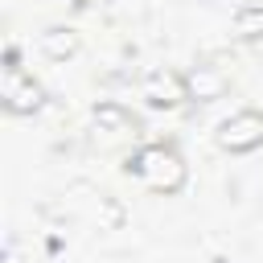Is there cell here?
<instances>
[{
	"label": "cell",
	"mask_w": 263,
	"mask_h": 263,
	"mask_svg": "<svg viewBox=\"0 0 263 263\" xmlns=\"http://www.w3.org/2000/svg\"><path fill=\"white\" fill-rule=\"evenodd\" d=\"M127 173L148 193H177L185 185V177H189L181 152L168 148V144H144V148H136V156L127 160Z\"/></svg>",
	"instance_id": "obj_1"
},
{
	"label": "cell",
	"mask_w": 263,
	"mask_h": 263,
	"mask_svg": "<svg viewBox=\"0 0 263 263\" xmlns=\"http://www.w3.org/2000/svg\"><path fill=\"white\" fill-rule=\"evenodd\" d=\"M0 99H4V107H8L12 115H33V111H41V103H45V90L16 66L12 53H8V66L0 70Z\"/></svg>",
	"instance_id": "obj_2"
},
{
	"label": "cell",
	"mask_w": 263,
	"mask_h": 263,
	"mask_svg": "<svg viewBox=\"0 0 263 263\" xmlns=\"http://www.w3.org/2000/svg\"><path fill=\"white\" fill-rule=\"evenodd\" d=\"M214 140L226 152H251V148L263 144V115L251 111V107H242V111H234V115H226L218 123V136Z\"/></svg>",
	"instance_id": "obj_3"
},
{
	"label": "cell",
	"mask_w": 263,
	"mask_h": 263,
	"mask_svg": "<svg viewBox=\"0 0 263 263\" xmlns=\"http://www.w3.org/2000/svg\"><path fill=\"white\" fill-rule=\"evenodd\" d=\"M140 90H144V99L152 107H181L189 99V82L181 74H173V70H152Z\"/></svg>",
	"instance_id": "obj_4"
},
{
	"label": "cell",
	"mask_w": 263,
	"mask_h": 263,
	"mask_svg": "<svg viewBox=\"0 0 263 263\" xmlns=\"http://www.w3.org/2000/svg\"><path fill=\"white\" fill-rule=\"evenodd\" d=\"M185 82H189V99H201V103H214L226 95V74L214 66H197Z\"/></svg>",
	"instance_id": "obj_5"
},
{
	"label": "cell",
	"mask_w": 263,
	"mask_h": 263,
	"mask_svg": "<svg viewBox=\"0 0 263 263\" xmlns=\"http://www.w3.org/2000/svg\"><path fill=\"white\" fill-rule=\"evenodd\" d=\"M78 45H82V37H78L74 29H66V25H53V29H45V33H41V53H45V58H53V62L74 58V53H78Z\"/></svg>",
	"instance_id": "obj_6"
},
{
	"label": "cell",
	"mask_w": 263,
	"mask_h": 263,
	"mask_svg": "<svg viewBox=\"0 0 263 263\" xmlns=\"http://www.w3.org/2000/svg\"><path fill=\"white\" fill-rule=\"evenodd\" d=\"M95 127H99V132H127L132 119H127V111H123L119 103H99V107H95Z\"/></svg>",
	"instance_id": "obj_7"
},
{
	"label": "cell",
	"mask_w": 263,
	"mask_h": 263,
	"mask_svg": "<svg viewBox=\"0 0 263 263\" xmlns=\"http://www.w3.org/2000/svg\"><path fill=\"white\" fill-rule=\"evenodd\" d=\"M234 33H238V37H259V33H263V8H259V4L238 8V16H234Z\"/></svg>",
	"instance_id": "obj_8"
},
{
	"label": "cell",
	"mask_w": 263,
	"mask_h": 263,
	"mask_svg": "<svg viewBox=\"0 0 263 263\" xmlns=\"http://www.w3.org/2000/svg\"><path fill=\"white\" fill-rule=\"evenodd\" d=\"M95 214H99V226H103V230H115V226L123 222V205H119L115 197H99V210H95Z\"/></svg>",
	"instance_id": "obj_9"
}]
</instances>
